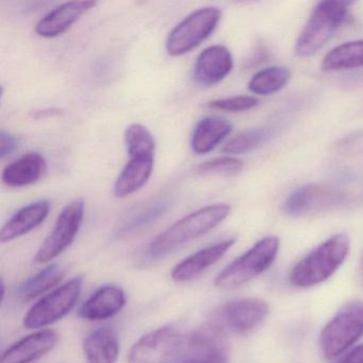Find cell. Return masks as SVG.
<instances>
[{"instance_id": "cell-1", "label": "cell", "mask_w": 363, "mask_h": 363, "mask_svg": "<svg viewBox=\"0 0 363 363\" xmlns=\"http://www.w3.org/2000/svg\"><path fill=\"white\" fill-rule=\"evenodd\" d=\"M230 211V206L223 203L199 208L157 235L148 246V256L152 259L167 256L180 246L216 228L223 220H226Z\"/></svg>"}, {"instance_id": "cell-2", "label": "cell", "mask_w": 363, "mask_h": 363, "mask_svg": "<svg viewBox=\"0 0 363 363\" xmlns=\"http://www.w3.org/2000/svg\"><path fill=\"white\" fill-rule=\"evenodd\" d=\"M350 250L347 235H333L295 265L291 272V284L308 288L326 281L343 264Z\"/></svg>"}, {"instance_id": "cell-3", "label": "cell", "mask_w": 363, "mask_h": 363, "mask_svg": "<svg viewBox=\"0 0 363 363\" xmlns=\"http://www.w3.org/2000/svg\"><path fill=\"white\" fill-rule=\"evenodd\" d=\"M352 3L323 1L312 12L295 45V54L301 58L313 56L337 33L348 16Z\"/></svg>"}, {"instance_id": "cell-4", "label": "cell", "mask_w": 363, "mask_h": 363, "mask_svg": "<svg viewBox=\"0 0 363 363\" xmlns=\"http://www.w3.org/2000/svg\"><path fill=\"white\" fill-rule=\"evenodd\" d=\"M279 239L274 235L263 238L250 250L225 267L214 284L220 290L229 291L247 284L271 267L279 250Z\"/></svg>"}, {"instance_id": "cell-5", "label": "cell", "mask_w": 363, "mask_h": 363, "mask_svg": "<svg viewBox=\"0 0 363 363\" xmlns=\"http://www.w3.org/2000/svg\"><path fill=\"white\" fill-rule=\"evenodd\" d=\"M222 18L216 7H205L189 14L169 33L165 50L172 57H180L201 45L212 35Z\"/></svg>"}, {"instance_id": "cell-6", "label": "cell", "mask_w": 363, "mask_h": 363, "mask_svg": "<svg viewBox=\"0 0 363 363\" xmlns=\"http://www.w3.org/2000/svg\"><path fill=\"white\" fill-rule=\"evenodd\" d=\"M363 335V301L346 303L323 329L320 350L325 358L339 356Z\"/></svg>"}, {"instance_id": "cell-7", "label": "cell", "mask_w": 363, "mask_h": 363, "mask_svg": "<svg viewBox=\"0 0 363 363\" xmlns=\"http://www.w3.org/2000/svg\"><path fill=\"white\" fill-rule=\"evenodd\" d=\"M267 313L269 305L263 299H235L216 308L210 316L209 324L225 335H245L257 328Z\"/></svg>"}, {"instance_id": "cell-8", "label": "cell", "mask_w": 363, "mask_h": 363, "mask_svg": "<svg viewBox=\"0 0 363 363\" xmlns=\"http://www.w3.org/2000/svg\"><path fill=\"white\" fill-rule=\"evenodd\" d=\"M82 284L84 278H73L40 299L25 316V327L29 329L44 328L65 318L77 303Z\"/></svg>"}, {"instance_id": "cell-9", "label": "cell", "mask_w": 363, "mask_h": 363, "mask_svg": "<svg viewBox=\"0 0 363 363\" xmlns=\"http://www.w3.org/2000/svg\"><path fill=\"white\" fill-rule=\"evenodd\" d=\"M226 335L208 323L184 337L175 363H230Z\"/></svg>"}, {"instance_id": "cell-10", "label": "cell", "mask_w": 363, "mask_h": 363, "mask_svg": "<svg viewBox=\"0 0 363 363\" xmlns=\"http://www.w3.org/2000/svg\"><path fill=\"white\" fill-rule=\"evenodd\" d=\"M84 218V203L82 199H74L67 203L57 218L54 228L40 246L35 261L48 263L62 254L79 233Z\"/></svg>"}, {"instance_id": "cell-11", "label": "cell", "mask_w": 363, "mask_h": 363, "mask_svg": "<svg viewBox=\"0 0 363 363\" xmlns=\"http://www.w3.org/2000/svg\"><path fill=\"white\" fill-rule=\"evenodd\" d=\"M184 337L173 326H163L143 335L129 352V363H169L179 354Z\"/></svg>"}, {"instance_id": "cell-12", "label": "cell", "mask_w": 363, "mask_h": 363, "mask_svg": "<svg viewBox=\"0 0 363 363\" xmlns=\"http://www.w3.org/2000/svg\"><path fill=\"white\" fill-rule=\"evenodd\" d=\"M128 152V162L116 178L113 194L124 199L141 190L152 177L156 150H133Z\"/></svg>"}, {"instance_id": "cell-13", "label": "cell", "mask_w": 363, "mask_h": 363, "mask_svg": "<svg viewBox=\"0 0 363 363\" xmlns=\"http://www.w3.org/2000/svg\"><path fill=\"white\" fill-rule=\"evenodd\" d=\"M233 59L228 48L212 45L197 56L193 67V79L201 86H216L233 71Z\"/></svg>"}, {"instance_id": "cell-14", "label": "cell", "mask_w": 363, "mask_h": 363, "mask_svg": "<svg viewBox=\"0 0 363 363\" xmlns=\"http://www.w3.org/2000/svg\"><path fill=\"white\" fill-rule=\"evenodd\" d=\"M344 195L333 189L320 186H303L286 199L284 210L288 216H299L309 212L320 211L339 205Z\"/></svg>"}, {"instance_id": "cell-15", "label": "cell", "mask_w": 363, "mask_h": 363, "mask_svg": "<svg viewBox=\"0 0 363 363\" xmlns=\"http://www.w3.org/2000/svg\"><path fill=\"white\" fill-rule=\"evenodd\" d=\"M96 5V1H69L61 4L37 23L35 33L46 39L62 35Z\"/></svg>"}, {"instance_id": "cell-16", "label": "cell", "mask_w": 363, "mask_h": 363, "mask_svg": "<svg viewBox=\"0 0 363 363\" xmlns=\"http://www.w3.org/2000/svg\"><path fill=\"white\" fill-rule=\"evenodd\" d=\"M56 331L45 329L23 337L5 350L1 363H31L45 356L58 343Z\"/></svg>"}, {"instance_id": "cell-17", "label": "cell", "mask_w": 363, "mask_h": 363, "mask_svg": "<svg viewBox=\"0 0 363 363\" xmlns=\"http://www.w3.org/2000/svg\"><path fill=\"white\" fill-rule=\"evenodd\" d=\"M235 239L224 240L207 246L178 263L172 272V279L177 282L190 281L199 277L208 267L218 262L233 247Z\"/></svg>"}, {"instance_id": "cell-18", "label": "cell", "mask_w": 363, "mask_h": 363, "mask_svg": "<svg viewBox=\"0 0 363 363\" xmlns=\"http://www.w3.org/2000/svg\"><path fill=\"white\" fill-rule=\"evenodd\" d=\"M126 294L121 286L107 284L93 293L82 306L79 315L84 320H104L112 318L124 308Z\"/></svg>"}, {"instance_id": "cell-19", "label": "cell", "mask_w": 363, "mask_h": 363, "mask_svg": "<svg viewBox=\"0 0 363 363\" xmlns=\"http://www.w3.org/2000/svg\"><path fill=\"white\" fill-rule=\"evenodd\" d=\"M50 203L45 199L29 203L21 208L0 231L1 243L13 241L39 227L48 218Z\"/></svg>"}, {"instance_id": "cell-20", "label": "cell", "mask_w": 363, "mask_h": 363, "mask_svg": "<svg viewBox=\"0 0 363 363\" xmlns=\"http://www.w3.org/2000/svg\"><path fill=\"white\" fill-rule=\"evenodd\" d=\"M48 169L45 158L39 152H28L4 169L1 179L12 188H24L39 182Z\"/></svg>"}, {"instance_id": "cell-21", "label": "cell", "mask_w": 363, "mask_h": 363, "mask_svg": "<svg viewBox=\"0 0 363 363\" xmlns=\"http://www.w3.org/2000/svg\"><path fill=\"white\" fill-rule=\"evenodd\" d=\"M233 130V125L218 116H207L197 123L191 137V148L196 155L212 152Z\"/></svg>"}, {"instance_id": "cell-22", "label": "cell", "mask_w": 363, "mask_h": 363, "mask_svg": "<svg viewBox=\"0 0 363 363\" xmlns=\"http://www.w3.org/2000/svg\"><path fill=\"white\" fill-rule=\"evenodd\" d=\"M84 352L89 363H116L120 352L116 330L106 326L92 331L84 339Z\"/></svg>"}, {"instance_id": "cell-23", "label": "cell", "mask_w": 363, "mask_h": 363, "mask_svg": "<svg viewBox=\"0 0 363 363\" xmlns=\"http://www.w3.org/2000/svg\"><path fill=\"white\" fill-rule=\"evenodd\" d=\"M65 275V269L61 265H50L23 282L16 290V297L21 301H33L56 286Z\"/></svg>"}, {"instance_id": "cell-24", "label": "cell", "mask_w": 363, "mask_h": 363, "mask_svg": "<svg viewBox=\"0 0 363 363\" xmlns=\"http://www.w3.org/2000/svg\"><path fill=\"white\" fill-rule=\"evenodd\" d=\"M363 67V40L346 42L331 50L322 61L323 71L337 72Z\"/></svg>"}, {"instance_id": "cell-25", "label": "cell", "mask_w": 363, "mask_h": 363, "mask_svg": "<svg viewBox=\"0 0 363 363\" xmlns=\"http://www.w3.org/2000/svg\"><path fill=\"white\" fill-rule=\"evenodd\" d=\"M291 79L288 67H271L258 72L248 82V90L254 94L267 96L281 91Z\"/></svg>"}, {"instance_id": "cell-26", "label": "cell", "mask_w": 363, "mask_h": 363, "mask_svg": "<svg viewBox=\"0 0 363 363\" xmlns=\"http://www.w3.org/2000/svg\"><path fill=\"white\" fill-rule=\"evenodd\" d=\"M272 135H273V131L267 128H257L244 131L229 140L223 147V152L228 155L246 154V152H252L255 148L259 147L261 144L267 141Z\"/></svg>"}, {"instance_id": "cell-27", "label": "cell", "mask_w": 363, "mask_h": 363, "mask_svg": "<svg viewBox=\"0 0 363 363\" xmlns=\"http://www.w3.org/2000/svg\"><path fill=\"white\" fill-rule=\"evenodd\" d=\"M167 206L169 205L165 201H160V203L150 206L144 211L139 212L135 216H131L129 220H125L122 226L118 228V237H126V235H133L135 231H139L140 229L152 224L159 216L164 213Z\"/></svg>"}, {"instance_id": "cell-28", "label": "cell", "mask_w": 363, "mask_h": 363, "mask_svg": "<svg viewBox=\"0 0 363 363\" xmlns=\"http://www.w3.org/2000/svg\"><path fill=\"white\" fill-rule=\"evenodd\" d=\"M243 162L235 157H220L197 165L196 173L199 175L231 176L241 172Z\"/></svg>"}, {"instance_id": "cell-29", "label": "cell", "mask_w": 363, "mask_h": 363, "mask_svg": "<svg viewBox=\"0 0 363 363\" xmlns=\"http://www.w3.org/2000/svg\"><path fill=\"white\" fill-rule=\"evenodd\" d=\"M259 105V101L252 96H235L228 99H216L209 101L207 107L210 109L220 110L225 112H242L254 109Z\"/></svg>"}, {"instance_id": "cell-30", "label": "cell", "mask_w": 363, "mask_h": 363, "mask_svg": "<svg viewBox=\"0 0 363 363\" xmlns=\"http://www.w3.org/2000/svg\"><path fill=\"white\" fill-rule=\"evenodd\" d=\"M20 147V140L16 135L7 131L0 133V158L1 160L11 156Z\"/></svg>"}, {"instance_id": "cell-31", "label": "cell", "mask_w": 363, "mask_h": 363, "mask_svg": "<svg viewBox=\"0 0 363 363\" xmlns=\"http://www.w3.org/2000/svg\"><path fill=\"white\" fill-rule=\"evenodd\" d=\"M337 363H363V344L348 352Z\"/></svg>"}, {"instance_id": "cell-32", "label": "cell", "mask_w": 363, "mask_h": 363, "mask_svg": "<svg viewBox=\"0 0 363 363\" xmlns=\"http://www.w3.org/2000/svg\"><path fill=\"white\" fill-rule=\"evenodd\" d=\"M362 269H363V261H362Z\"/></svg>"}]
</instances>
